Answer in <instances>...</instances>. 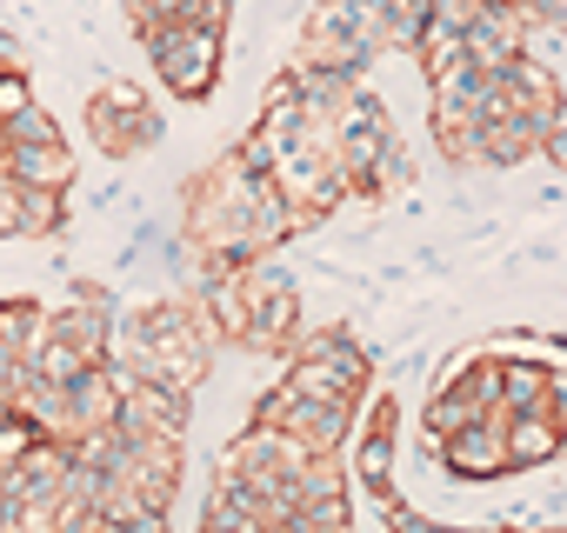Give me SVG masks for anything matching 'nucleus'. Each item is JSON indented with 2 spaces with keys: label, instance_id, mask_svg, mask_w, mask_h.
Instances as JSON below:
<instances>
[{
  "label": "nucleus",
  "instance_id": "0eeeda50",
  "mask_svg": "<svg viewBox=\"0 0 567 533\" xmlns=\"http://www.w3.org/2000/svg\"><path fill=\"white\" fill-rule=\"evenodd\" d=\"M121 8H127L134 34H147L161 21H214V28H227V0H121Z\"/></svg>",
  "mask_w": 567,
  "mask_h": 533
},
{
  "label": "nucleus",
  "instance_id": "423d86ee",
  "mask_svg": "<svg viewBox=\"0 0 567 533\" xmlns=\"http://www.w3.org/2000/svg\"><path fill=\"white\" fill-rule=\"evenodd\" d=\"M87 134H94V147H101L107 160H141L147 147H161V107H154L141 87L107 81V87H94V101H87Z\"/></svg>",
  "mask_w": 567,
  "mask_h": 533
},
{
  "label": "nucleus",
  "instance_id": "39448f33",
  "mask_svg": "<svg viewBox=\"0 0 567 533\" xmlns=\"http://www.w3.org/2000/svg\"><path fill=\"white\" fill-rule=\"evenodd\" d=\"M141 41H147V61L161 67V87H167L174 101H207V94H214L227 28H214V21H161V28H147Z\"/></svg>",
  "mask_w": 567,
  "mask_h": 533
},
{
  "label": "nucleus",
  "instance_id": "f03ea898",
  "mask_svg": "<svg viewBox=\"0 0 567 533\" xmlns=\"http://www.w3.org/2000/svg\"><path fill=\"white\" fill-rule=\"evenodd\" d=\"M200 321L214 341L240 347V354H295L301 347V301L288 288V274H274L267 260H247V266H207L200 274V294H194Z\"/></svg>",
  "mask_w": 567,
  "mask_h": 533
},
{
  "label": "nucleus",
  "instance_id": "7ed1b4c3",
  "mask_svg": "<svg viewBox=\"0 0 567 533\" xmlns=\"http://www.w3.org/2000/svg\"><path fill=\"white\" fill-rule=\"evenodd\" d=\"M107 360L121 374H134V380H154V387L194 400V387H200V374L214 360V334H207L194 301H161V307H134L114 327Z\"/></svg>",
  "mask_w": 567,
  "mask_h": 533
},
{
  "label": "nucleus",
  "instance_id": "20e7f679",
  "mask_svg": "<svg viewBox=\"0 0 567 533\" xmlns=\"http://www.w3.org/2000/svg\"><path fill=\"white\" fill-rule=\"evenodd\" d=\"M421 0H321L301 28L295 67L308 74H361L388 48H414Z\"/></svg>",
  "mask_w": 567,
  "mask_h": 533
},
{
  "label": "nucleus",
  "instance_id": "f257e3e1",
  "mask_svg": "<svg viewBox=\"0 0 567 533\" xmlns=\"http://www.w3.org/2000/svg\"><path fill=\"white\" fill-rule=\"evenodd\" d=\"M181 233L200 253V266H247V260H267L301 227L267 187V174L240 147H227L214 167H200L181 187Z\"/></svg>",
  "mask_w": 567,
  "mask_h": 533
}]
</instances>
